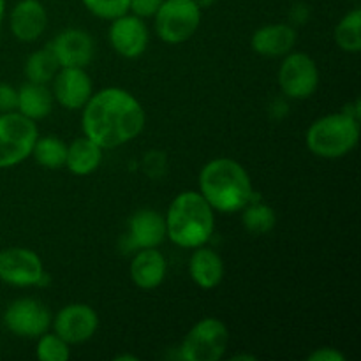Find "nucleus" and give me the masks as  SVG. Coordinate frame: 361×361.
I'll return each mask as SVG.
<instances>
[{
  "mask_svg": "<svg viewBox=\"0 0 361 361\" xmlns=\"http://www.w3.org/2000/svg\"><path fill=\"white\" fill-rule=\"evenodd\" d=\"M4 16H6V0H0V27L4 23Z\"/></svg>",
  "mask_w": 361,
  "mask_h": 361,
  "instance_id": "34",
  "label": "nucleus"
},
{
  "mask_svg": "<svg viewBox=\"0 0 361 361\" xmlns=\"http://www.w3.org/2000/svg\"><path fill=\"white\" fill-rule=\"evenodd\" d=\"M164 221L166 236L182 249L207 245L215 229L214 208L192 190H185L171 201Z\"/></svg>",
  "mask_w": 361,
  "mask_h": 361,
  "instance_id": "3",
  "label": "nucleus"
},
{
  "mask_svg": "<svg viewBox=\"0 0 361 361\" xmlns=\"http://www.w3.org/2000/svg\"><path fill=\"white\" fill-rule=\"evenodd\" d=\"M145 122L147 115L141 102L118 87L92 94L81 115L85 136L102 150H113L136 140L143 133Z\"/></svg>",
  "mask_w": 361,
  "mask_h": 361,
  "instance_id": "1",
  "label": "nucleus"
},
{
  "mask_svg": "<svg viewBox=\"0 0 361 361\" xmlns=\"http://www.w3.org/2000/svg\"><path fill=\"white\" fill-rule=\"evenodd\" d=\"M59 69V60L53 55L51 48L46 46V48L37 49L28 56L27 63H25V76L30 83L48 85L51 83Z\"/></svg>",
  "mask_w": 361,
  "mask_h": 361,
  "instance_id": "22",
  "label": "nucleus"
},
{
  "mask_svg": "<svg viewBox=\"0 0 361 361\" xmlns=\"http://www.w3.org/2000/svg\"><path fill=\"white\" fill-rule=\"evenodd\" d=\"M53 330L69 345L90 341L99 328V316L87 303H71L53 317Z\"/></svg>",
  "mask_w": 361,
  "mask_h": 361,
  "instance_id": "11",
  "label": "nucleus"
},
{
  "mask_svg": "<svg viewBox=\"0 0 361 361\" xmlns=\"http://www.w3.org/2000/svg\"><path fill=\"white\" fill-rule=\"evenodd\" d=\"M279 87L295 101L312 97L319 87V69L314 59L305 53H288L279 69Z\"/></svg>",
  "mask_w": 361,
  "mask_h": 361,
  "instance_id": "8",
  "label": "nucleus"
},
{
  "mask_svg": "<svg viewBox=\"0 0 361 361\" xmlns=\"http://www.w3.org/2000/svg\"><path fill=\"white\" fill-rule=\"evenodd\" d=\"M88 13L101 20L113 21L129 13V0H81Z\"/></svg>",
  "mask_w": 361,
  "mask_h": 361,
  "instance_id": "27",
  "label": "nucleus"
},
{
  "mask_svg": "<svg viewBox=\"0 0 361 361\" xmlns=\"http://www.w3.org/2000/svg\"><path fill=\"white\" fill-rule=\"evenodd\" d=\"M194 2H196L197 6L201 7V9H207V7L214 6V4L217 2V0H194Z\"/></svg>",
  "mask_w": 361,
  "mask_h": 361,
  "instance_id": "32",
  "label": "nucleus"
},
{
  "mask_svg": "<svg viewBox=\"0 0 361 361\" xmlns=\"http://www.w3.org/2000/svg\"><path fill=\"white\" fill-rule=\"evenodd\" d=\"M161 4L162 0H129V11L134 16L145 20V18H154Z\"/></svg>",
  "mask_w": 361,
  "mask_h": 361,
  "instance_id": "28",
  "label": "nucleus"
},
{
  "mask_svg": "<svg viewBox=\"0 0 361 361\" xmlns=\"http://www.w3.org/2000/svg\"><path fill=\"white\" fill-rule=\"evenodd\" d=\"M111 48L123 59H137L148 48V27L141 18L123 14L111 21L108 32Z\"/></svg>",
  "mask_w": 361,
  "mask_h": 361,
  "instance_id": "12",
  "label": "nucleus"
},
{
  "mask_svg": "<svg viewBox=\"0 0 361 361\" xmlns=\"http://www.w3.org/2000/svg\"><path fill=\"white\" fill-rule=\"evenodd\" d=\"M48 307L34 298L14 300L4 314V324L16 337L39 338L51 326Z\"/></svg>",
  "mask_w": 361,
  "mask_h": 361,
  "instance_id": "10",
  "label": "nucleus"
},
{
  "mask_svg": "<svg viewBox=\"0 0 361 361\" xmlns=\"http://www.w3.org/2000/svg\"><path fill=\"white\" fill-rule=\"evenodd\" d=\"M240 360H245V361H254L256 360V356L252 355H235L231 358V361H240Z\"/></svg>",
  "mask_w": 361,
  "mask_h": 361,
  "instance_id": "33",
  "label": "nucleus"
},
{
  "mask_svg": "<svg viewBox=\"0 0 361 361\" xmlns=\"http://www.w3.org/2000/svg\"><path fill=\"white\" fill-rule=\"evenodd\" d=\"M200 194L221 214L242 212L250 201L257 200L249 173L240 162L229 157L214 159L203 166Z\"/></svg>",
  "mask_w": 361,
  "mask_h": 361,
  "instance_id": "2",
  "label": "nucleus"
},
{
  "mask_svg": "<svg viewBox=\"0 0 361 361\" xmlns=\"http://www.w3.org/2000/svg\"><path fill=\"white\" fill-rule=\"evenodd\" d=\"M37 358L41 361H67L71 358V349L63 338L56 334H42L37 342Z\"/></svg>",
  "mask_w": 361,
  "mask_h": 361,
  "instance_id": "26",
  "label": "nucleus"
},
{
  "mask_svg": "<svg viewBox=\"0 0 361 361\" xmlns=\"http://www.w3.org/2000/svg\"><path fill=\"white\" fill-rule=\"evenodd\" d=\"M39 137L37 123L21 113H0V169L14 168L34 150Z\"/></svg>",
  "mask_w": 361,
  "mask_h": 361,
  "instance_id": "5",
  "label": "nucleus"
},
{
  "mask_svg": "<svg viewBox=\"0 0 361 361\" xmlns=\"http://www.w3.org/2000/svg\"><path fill=\"white\" fill-rule=\"evenodd\" d=\"M289 18L295 25H305L310 18V7L303 2H296L289 11Z\"/></svg>",
  "mask_w": 361,
  "mask_h": 361,
  "instance_id": "30",
  "label": "nucleus"
},
{
  "mask_svg": "<svg viewBox=\"0 0 361 361\" xmlns=\"http://www.w3.org/2000/svg\"><path fill=\"white\" fill-rule=\"evenodd\" d=\"M0 281L14 288L42 286L48 281L41 257L25 247H11L0 252Z\"/></svg>",
  "mask_w": 361,
  "mask_h": 361,
  "instance_id": "9",
  "label": "nucleus"
},
{
  "mask_svg": "<svg viewBox=\"0 0 361 361\" xmlns=\"http://www.w3.org/2000/svg\"><path fill=\"white\" fill-rule=\"evenodd\" d=\"M344 355L338 353L337 349L331 348H321L317 351H314L312 355H309V361H344Z\"/></svg>",
  "mask_w": 361,
  "mask_h": 361,
  "instance_id": "31",
  "label": "nucleus"
},
{
  "mask_svg": "<svg viewBox=\"0 0 361 361\" xmlns=\"http://www.w3.org/2000/svg\"><path fill=\"white\" fill-rule=\"evenodd\" d=\"M228 326L217 317H204L190 328L180 348L183 361H217L228 349Z\"/></svg>",
  "mask_w": 361,
  "mask_h": 361,
  "instance_id": "7",
  "label": "nucleus"
},
{
  "mask_svg": "<svg viewBox=\"0 0 361 361\" xmlns=\"http://www.w3.org/2000/svg\"><path fill=\"white\" fill-rule=\"evenodd\" d=\"M166 257L157 247L152 249H140V252L133 257L129 267L130 281L145 291L159 288L166 277Z\"/></svg>",
  "mask_w": 361,
  "mask_h": 361,
  "instance_id": "17",
  "label": "nucleus"
},
{
  "mask_svg": "<svg viewBox=\"0 0 361 361\" xmlns=\"http://www.w3.org/2000/svg\"><path fill=\"white\" fill-rule=\"evenodd\" d=\"M102 148L87 136L78 137L73 143L67 145L66 168L73 175L87 176L94 173L102 162Z\"/></svg>",
  "mask_w": 361,
  "mask_h": 361,
  "instance_id": "20",
  "label": "nucleus"
},
{
  "mask_svg": "<svg viewBox=\"0 0 361 361\" xmlns=\"http://www.w3.org/2000/svg\"><path fill=\"white\" fill-rule=\"evenodd\" d=\"M335 42L341 49L348 53L361 51V9L349 11L337 23L334 32Z\"/></svg>",
  "mask_w": 361,
  "mask_h": 361,
  "instance_id": "23",
  "label": "nucleus"
},
{
  "mask_svg": "<svg viewBox=\"0 0 361 361\" xmlns=\"http://www.w3.org/2000/svg\"><path fill=\"white\" fill-rule=\"evenodd\" d=\"M60 67H85L95 55L94 39L81 28H66L49 44Z\"/></svg>",
  "mask_w": 361,
  "mask_h": 361,
  "instance_id": "14",
  "label": "nucleus"
},
{
  "mask_svg": "<svg viewBox=\"0 0 361 361\" xmlns=\"http://www.w3.org/2000/svg\"><path fill=\"white\" fill-rule=\"evenodd\" d=\"M296 44V30L295 27L288 23H274L264 25L257 28L250 39V46L254 51L261 56L268 59H277L291 53Z\"/></svg>",
  "mask_w": 361,
  "mask_h": 361,
  "instance_id": "16",
  "label": "nucleus"
},
{
  "mask_svg": "<svg viewBox=\"0 0 361 361\" xmlns=\"http://www.w3.org/2000/svg\"><path fill=\"white\" fill-rule=\"evenodd\" d=\"M129 242L136 249H152L164 242L166 221L159 212L140 210L129 221Z\"/></svg>",
  "mask_w": 361,
  "mask_h": 361,
  "instance_id": "18",
  "label": "nucleus"
},
{
  "mask_svg": "<svg viewBox=\"0 0 361 361\" xmlns=\"http://www.w3.org/2000/svg\"><path fill=\"white\" fill-rule=\"evenodd\" d=\"M18 90L7 83H0V113L16 111Z\"/></svg>",
  "mask_w": 361,
  "mask_h": 361,
  "instance_id": "29",
  "label": "nucleus"
},
{
  "mask_svg": "<svg viewBox=\"0 0 361 361\" xmlns=\"http://www.w3.org/2000/svg\"><path fill=\"white\" fill-rule=\"evenodd\" d=\"M53 97L69 111L83 109L94 94L90 76L81 67H60L53 78Z\"/></svg>",
  "mask_w": 361,
  "mask_h": 361,
  "instance_id": "13",
  "label": "nucleus"
},
{
  "mask_svg": "<svg viewBox=\"0 0 361 361\" xmlns=\"http://www.w3.org/2000/svg\"><path fill=\"white\" fill-rule=\"evenodd\" d=\"M307 147L321 159H341L356 148L360 141V120L348 113L321 116L307 130Z\"/></svg>",
  "mask_w": 361,
  "mask_h": 361,
  "instance_id": "4",
  "label": "nucleus"
},
{
  "mask_svg": "<svg viewBox=\"0 0 361 361\" xmlns=\"http://www.w3.org/2000/svg\"><path fill=\"white\" fill-rule=\"evenodd\" d=\"M115 360H116V361H123V360H127V361H137L136 356H133V355H120V356H116Z\"/></svg>",
  "mask_w": 361,
  "mask_h": 361,
  "instance_id": "35",
  "label": "nucleus"
},
{
  "mask_svg": "<svg viewBox=\"0 0 361 361\" xmlns=\"http://www.w3.org/2000/svg\"><path fill=\"white\" fill-rule=\"evenodd\" d=\"M189 275L201 289H214L224 279V261L214 249L201 245L192 252L189 261Z\"/></svg>",
  "mask_w": 361,
  "mask_h": 361,
  "instance_id": "19",
  "label": "nucleus"
},
{
  "mask_svg": "<svg viewBox=\"0 0 361 361\" xmlns=\"http://www.w3.org/2000/svg\"><path fill=\"white\" fill-rule=\"evenodd\" d=\"M201 7L194 0H162L155 13V32L168 44L187 42L201 23Z\"/></svg>",
  "mask_w": 361,
  "mask_h": 361,
  "instance_id": "6",
  "label": "nucleus"
},
{
  "mask_svg": "<svg viewBox=\"0 0 361 361\" xmlns=\"http://www.w3.org/2000/svg\"><path fill=\"white\" fill-rule=\"evenodd\" d=\"M9 27L21 42H35L48 27V13L39 0H20L9 14Z\"/></svg>",
  "mask_w": 361,
  "mask_h": 361,
  "instance_id": "15",
  "label": "nucleus"
},
{
  "mask_svg": "<svg viewBox=\"0 0 361 361\" xmlns=\"http://www.w3.org/2000/svg\"><path fill=\"white\" fill-rule=\"evenodd\" d=\"M32 155L39 166L46 169H60L66 166L67 145L56 136L37 137Z\"/></svg>",
  "mask_w": 361,
  "mask_h": 361,
  "instance_id": "24",
  "label": "nucleus"
},
{
  "mask_svg": "<svg viewBox=\"0 0 361 361\" xmlns=\"http://www.w3.org/2000/svg\"><path fill=\"white\" fill-rule=\"evenodd\" d=\"M242 212L243 228L252 235H267L277 224V215L274 208L264 203H257L256 200L250 201Z\"/></svg>",
  "mask_w": 361,
  "mask_h": 361,
  "instance_id": "25",
  "label": "nucleus"
},
{
  "mask_svg": "<svg viewBox=\"0 0 361 361\" xmlns=\"http://www.w3.org/2000/svg\"><path fill=\"white\" fill-rule=\"evenodd\" d=\"M53 109V94L46 85L30 83L18 90V108L16 111L21 113L27 118L37 120L46 118Z\"/></svg>",
  "mask_w": 361,
  "mask_h": 361,
  "instance_id": "21",
  "label": "nucleus"
}]
</instances>
